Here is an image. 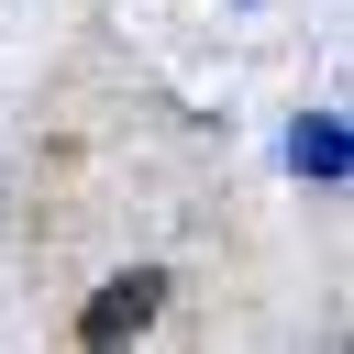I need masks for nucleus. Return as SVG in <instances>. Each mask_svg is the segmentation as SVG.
Listing matches in <instances>:
<instances>
[{
  "label": "nucleus",
  "instance_id": "nucleus-1",
  "mask_svg": "<svg viewBox=\"0 0 354 354\" xmlns=\"http://www.w3.org/2000/svg\"><path fill=\"white\" fill-rule=\"evenodd\" d=\"M155 299H166V277H122V288H100V299L77 310V343H122V332H144Z\"/></svg>",
  "mask_w": 354,
  "mask_h": 354
}]
</instances>
